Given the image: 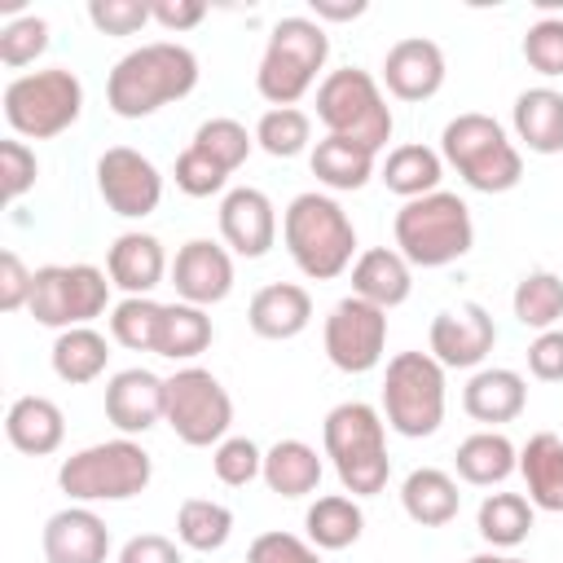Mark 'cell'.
Segmentation results:
<instances>
[{
	"instance_id": "6da1fadb",
	"label": "cell",
	"mask_w": 563,
	"mask_h": 563,
	"mask_svg": "<svg viewBox=\"0 0 563 563\" xmlns=\"http://www.w3.org/2000/svg\"><path fill=\"white\" fill-rule=\"evenodd\" d=\"M198 57L176 40H154L114 62L106 75V106L119 119H150L154 110L189 97L198 88Z\"/></svg>"
},
{
	"instance_id": "7a4b0ae2",
	"label": "cell",
	"mask_w": 563,
	"mask_h": 563,
	"mask_svg": "<svg viewBox=\"0 0 563 563\" xmlns=\"http://www.w3.org/2000/svg\"><path fill=\"white\" fill-rule=\"evenodd\" d=\"M321 444L325 457L352 497H374L391 479V457H387V422L383 409L365 400H343L325 413L321 422Z\"/></svg>"
},
{
	"instance_id": "3957f363",
	"label": "cell",
	"mask_w": 563,
	"mask_h": 563,
	"mask_svg": "<svg viewBox=\"0 0 563 563\" xmlns=\"http://www.w3.org/2000/svg\"><path fill=\"white\" fill-rule=\"evenodd\" d=\"M282 242L308 282H334L343 268H352L356 255V229L347 211L317 189L290 198L282 211Z\"/></svg>"
},
{
	"instance_id": "277c9868",
	"label": "cell",
	"mask_w": 563,
	"mask_h": 563,
	"mask_svg": "<svg viewBox=\"0 0 563 563\" xmlns=\"http://www.w3.org/2000/svg\"><path fill=\"white\" fill-rule=\"evenodd\" d=\"M440 158L475 189V194H510L523 180V154L506 136V128L493 114L466 110L444 123L440 132Z\"/></svg>"
},
{
	"instance_id": "5b68a950",
	"label": "cell",
	"mask_w": 563,
	"mask_h": 563,
	"mask_svg": "<svg viewBox=\"0 0 563 563\" xmlns=\"http://www.w3.org/2000/svg\"><path fill=\"white\" fill-rule=\"evenodd\" d=\"M391 238H396V251L413 268H444V264H457L462 255H471L475 220L457 194L435 189V194L413 198L396 211Z\"/></svg>"
},
{
	"instance_id": "8992f818",
	"label": "cell",
	"mask_w": 563,
	"mask_h": 563,
	"mask_svg": "<svg viewBox=\"0 0 563 563\" xmlns=\"http://www.w3.org/2000/svg\"><path fill=\"white\" fill-rule=\"evenodd\" d=\"M150 479H154V457H150L132 435L88 444V449L70 453V457L57 466V488H62L70 501H79V506L141 497V493L150 488Z\"/></svg>"
},
{
	"instance_id": "52a82bcc",
	"label": "cell",
	"mask_w": 563,
	"mask_h": 563,
	"mask_svg": "<svg viewBox=\"0 0 563 563\" xmlns=\"http://www.w3.org/2000/svg\"><path fill=\"white\" fill-rule=\"evenodd\" d=\"M325 57H330V35L317 18H303V13L282 18L268 31V44L255 70L260 97L268 106H295L325 70Z\"/></svg>"
},
{
	"instance_id": "ba28073f",
	"label": "cell",
	"mask_w": 563,
	"mask_h": 563,
	"mask_svg": "<svg viewBox=\"0 0 563 563\" xmlns=\"http://www.w3.org/2000/svg\"><path fill=\"white\" fill-rule=\"evenodd\" d=\"M317 119H321L325 136L356 141L369 154H378L391 141V128H396L391 106H387L378 79L369 70H361V66L330 70L317 84Z\"/></svg>"
},
{
	"instance_id": "9c48e42d",
	"label": "cell",
	"mask_w": 563,
	"mask_h": 563,
	"mask_svg": "<svg viewBox=\"0 0 563 563\" xmlns=\"http://www.w3.org/2000/svg\"><path fill=\"white\" fill-rule=\"evenodd\" d=\"M444 365L431 352H396L383 374V422L405 435L422 440L435 435L444 422Z\"/></svg>"
},
{
	"instance_id": "30bf717a",
	"label": "cell",
	"mask_w": 563,
	"mask_h": 563,
	"mask_svg": "<svg viewBox=\"0 0 563 563\" xmlns=\"http://www.w3.org/2000/svg\"><path fill=\"white\" fill-rule=\"evenodd\" d=\"M79 114H84V84L66 66L26 70L4 88V123L13 128V136L53 141L66 128H75Z\"/></svg>"
},
{
	"instance_id": "8fae6325",
	"label": "cell",
	"mask_w": 563,
	"mask_h": 563,
	"mask_svg": "<svg viewBox=\"0 0 563 563\" xmlns=\"http://www.w3.org/2000/svg\"><path fill=\"white\" fill-rule=\"evenodd\" d=\"M110 273L97 264H44L31 286V317L48 330L88 325L110 308Z\"/></svg>"
},
{
	"instance_id": "7c38bea8",
	"label": "cell",
	"mask_w": 563,
	"mask_h": 563,
	"mask_svg": "<svg viewBox=\"0 0 563 563\" xmlns=\"http://www.w3.org/2000/svg\"><path fill=\"white\" fill-rule=\"evenodd\" d=\"M163 422L176 431L180 444L216 449L233 427V400L211 369L185 365L167 378V418Z\"/></svg>"
},
{
	"instance_id": "4fadbf2b",
	"label": "cell",
	"mask_w": 563,
	"mask_h": 563,
	"mask_svg": "<svg viewBox=\"0 0 563 563\" xmlns=\"http://www.w3.org/2000/svg\"><path fill=\"white\" fill-rule=\"evenodd\" d=\"M321 343H325V356L334 369L369 374V369H378L383 347H387V312L347 295L330 308V317L321 325Z\"/></svg>"
},
{
	"instance_id": "5bb4252c",
	"label": "cell",
	"mask_w": 563,
	"mask_h": 563,
	"mask_svg": "<svg viewBox=\"0 0 563 563\" xmlns=\"http://www.w3.org/2000/svg\"><path fill=\"white\" fill-rule=\"evenodd\" d=\"M97 194L123 220H145L163 202V172L132 145H110L97 158Z\"/></svg>"
},
{
	"instance_id": "9a60e30c",
	"label": "cell",
	"mask_w": 563,
	"mask_h": 563,
	"mask_svg": "<svg viewBox=\"0 0 563 563\" xmlns=\"http://www.w3.org/2000/svg\"><path fill=\"white\" fill-rule=\"evenodd\" d=\"M493 343H497V325H493L488 308L475 303V299L435 312L431 330H427V352L444 369H475V365H484Z\"/></svg>"
},
{
	"instance_id": "2e32d148",
	"label": "cell",
	"mask_w": 563,
	"mask_h": 563,
	"mask_svg": "<svg viewBox=\"0 0 563 563\" xmlns=\"http://www.w3.org/2000/svg\"><path fill=\"white\" fill-rule=\"evenodd\" d=\"M220 238L233 255L260 260L277 246V207L264 189L238 185L220 198Z\"/></svg>"
},
{
	"instance_id": "e0dca14e",
	"label": "cell",
	"mask_w": 563,
	"mask_h": 563,
	"mask_svg": "<svg viewBox=\"0 0 563 563\" xmlns=\"http://www.w3.org/2000/svg\"><path fill=\"white\" fill-rule=\"evenodd\" d=\"M172 286L185 303H224L233 295V251L211 238H189L172 260Z\"/></svg>"
},
{
	"instance_id": "ac0fdd59",
	"label": "cell",
	"mask_w": 563,
	"mask_h": 563,
	"mask_svg": "<svg viewBox=\"0 0 563 563\" xmlns=\"http://www.w3.org/2000/svg\"><path fill=\"white\" fill-rule=\"evenodd\" d=\"M106 418L119 435H145L154 422L167 418V378L154 369H119L106 383Z\"/></svg>"
},
{
	"instance_id": "d6986e66",
	"label": "cell",
	"mask_w": 563,
	"mask_h": 563,
	"mask_svg": "<svg viewBox=\"0 0 563 563\" xmlns=\"http://www.w3.org/2000/svg\"><path fill=\"white\" fill-rule=\"evenodd\" d=\"M444 53L435 40H422V35H405L387 48L383 57V84L396 101H431L440 88H444Z\"/></svg>"
},
{
	"instance_id": "ffe728a7",
	"label": "cell",
	"mask_w": 563,
	"mask_h": 563,
	"mask_svg": "<svg viewBox=\"0 0 563 563\" xmlns=\"http://www.w3.org/2000/svg\"><path fill=\"white\" fill-rule=\"evenodd\" d=\"M44 563H106L110 528L92 506H66L44 523Z\"/></svg>"
},
{
	"instance_id": "44dd1931",
	"label": "cell",
	"mask_w": 563,
	"mask_h": 563,
	"mask_svg": "<svg viewBox=\"0 0 563 563\" xmlns=\"http://www.w3.org/2000/svg\"><path fill=\"white\" fill-rule=\"evenodd\" d=\"M106 273L123 295H150L154 286H163L167 277V251L154 233L128 229L110 242L106 251Z\"/></svg>"
},
{
	"instance_id": "7402d4cb",
	"label": "cell",
	"mask_w": 563,
	"mask_h": 563,
	"mask_svg": "<svg viewBox=\"0 0 563 563\" xmlns=\"http://www.w3.org/2000/svg\"><path fill=\"white\" fill-rule=\"evenodd\" d=\"M308 321H312V295L299 282H268L246 303V325L273 343L303 334Z\"/></svg>"
},
{
	"instance_id": "603a6c76",
	"label": "cell",
	"mask_w": 563,
	"mask_h": 563,
	"mask_svg": "<svg viewBox=\"0 0 563 563\" xmlns=\"http://www.w3.org/2000/svg\"><path fill=\"white\" fill-rule=\"evenodd\" d=\"M409 290H413V264L396 246H369L356 255V264H352V295L356 299L391 312L409 299Z\"/></svg>"
},
{
	"instance_id": "cb8c5ba5",
	"label": "cell",
	"mask_w": 563,
	"mask_h": 563,
	"mask_svg": "<svg viewBox=\"0 0 563 563\" xmlns=\"http://www.w3.org/2000/svg\"><path fill=\"white\" fill-rule=\"evenodd\" d=\"M528 405V383L519 369H506V365H493V369H475L462 387V409L484 422L488 431L501 427V422H515Z\"/></svg>"
},
{
	"instance_id": "d4e9b609",
	"label": "cell",
	"mask_w": 563,
	"mask_h": 563,
	"mask_svg": "<svg viewBox=\"0 0 563 563\" xmlns=\"http://www.w3.org/2000/svg\"><path fill=\"white\" fill-rule=\"evenodd\" d=\"M4 435L26 457H48L66 440V418L48 396H18L4 413Z\"/></svg>"
},
{
	"instance_id": "484cf974",
	"label": "cell",
	"mask_w": 563,
	"mask_h": 563,
	"mask_svg": "<svg viewBox=\"0 0 563 563\" xmlns=\"http://www.w3.org/2000/svg\"><path fill=\"white\" fill-rule=\"evenodd\" d=\"M400 506L405 515L418 523V528H444L457 519L462 510V493H457V479L440 466H418L405 475L400 484Z\"/></svg>"
},
{
	"instance_id": "4316f807",
	"label": "cell",
	"mask_w": 563,
	"mask_h": 563,
	"mask_svg": "<svg viewBox=\"0 0 563 563\" xmlns=\"http://www.w3.org/2000/svg\"><path fill=\"white\" fill-rule=\"evenodd\" d=\"M519 475L537 510L563 515V435L554 431L528 435V444L519 449Z\"/></svg>"
},
{
	"instance_id": "83f0119b",
	"label": "cell",
	"mask_w": 563,
	"mask_h": 563,
	"mask_svg": "<svg viewBox=\"0 0 563 563\" xmlns=\"http://www.w3.org/2000/svg\"><path fill=\"white\" fill-rule=\"evenodd\" d=\"M519 145L532 154H563V92L559 88H528L515 97L510 110Z\"/></svg>"
},
{
	"instance_id": "f1b7e54d",
	"label": "cell",
	"mask_w": 563,
	"mask_h": 563,
	"mask_svg": "<svg viewBox=\"0 0 563 563\" xmlns=\"http://www.w3.org/2000/svg\"><path fill=\"white\" fill-rule=\"evenodd\" d=\"M453 471L462 484H475V488H493V484H506L515 471H519V449L510 444V435L501 431H475L457 444L453 453Z\"/></svg>"
},
{
	"instance_id": "f546056e",
	"label": "cell",
	"mask_w": 563,
	"mask_h": 563,
	"mask_svg": "<svg viewBox=\"0 0 563 563\" xmlns=\"http://www.w3.org/2000/svg\"><path fill=\"white\" fill-rule=\"evenodd\" d=\"M440 176H444V158H440L431 145H418V141L387 150V158H383V167H378V180H383L396 198H405V202L435 194V189H440Z\"/></svg>"
},
{
	"instance_id": "4dcf8cb0",
	"label": "cell",
	"mask_w": 563,
	"mask_h": 563,
	"mask_svg": "<svg viewBox=\"0 0 563 563\" xmlns=\"http://www.w3.org/2000/svg\"><path fill=\"white\" fill-rule=\"evenodd\" d=\"M48 361H53V374H57L62 383L84 387V383H92V378L106 374V365H110V339H106L101 330H92V325L62 330V334L53 339Z\"/></svg>"
},
{
	"instance_id": "1f68e13d",
	"label": "cell",
	"mask_w": 563,
	"mask_h": 563,
	"mask_svg": "<svg viewBox=\"0 0 563 563\" xmlns=\"http://www.w3.org/2000/svg\"><path fill=\"white\" fill-rule=\"evenodd\" d=\"M260 479L277 497H308L321 484V457H317L312 444H303L295 435L277 440L273 449H264V475Z\"/></svg>"
},
{
	"instance_id": "d6a6232c",
	"label": "cell",
	"mask_w": 563,
	"mask_h": 563,
	"mask_svg": "<svg viewBox=\"0 0 563 563\" xmlns=\"http://www.w3.org/2000/svg\"><path fill=\"white\" fill-rule=\"evenodd\" d=\"M303 528H308V541L317 550H347L365 532V510L352 493H325L308 506Z\"/></svg>"
},
{
	"instance_id": "836d02e7",
	"label": "cell",
	"mask_w": 563,
	"mask_h": 563,
	"mask_svg": "<svg viewBox=\"0 0 563 563\" xmlns=\"http://www.w3.org/2000/svg\"><path fill=\"white\" fill-rule=\"evenodd\" d=\"M374 158H378V154H369V150L356 145V141L321 136V141L312 145V158H308V163H312V176H317L325 189L347 194V189H365V185H369Z\"/></svg>"
},
{
	"instance_id": "e575fe53",
	"label": "cell",
	"mask_w": 563,
	"mask_h": 563,
	"mask_svg": "<svg viewBox=\"0 0 563 563\" xmlns=\"http://www.w3.org/2000/svg\"><path fill=\"white\" fill-rule=\"evenodd\" d=\"M211 339H216V330H211L207 308L185 303V299L163 303V325H158V347H154V356H167V361H194L198 352L211 347Z\"/></svg>"
},
{
	"instance_id": "d590c367",
	"label": "cell",
	"mask_w": 563,
	"mask_h": 563,
	"mask_svg": "<svg viewBox=\"0 0 563 563\" xmlns=\"http://www.w3.org/2000/svg\"><path fill=\"white\" fill-rule=\"evenodd\" d=\"M532 519H537V506H532L523 493H488V497L479 501L475 528H479V537H484L493 550H515V545L528 541Z\"/></svg>"
},
{
	"instance_id": "8d00e7d4",
	"label": "cell",
	"mask_w": 563,
	"mask_h": 563,
	"mask_svg": "<svg viewBox=\"0 0 563 563\" xmlns=\"http://www.w3.org/2000/svg\"><path fill=\"white\" fill-rule=\"evenodd\" d=\"M233 537V510L224 501H211V497H185L180 510H176V541L185 550H198V554H216L224 550Z\"/></svg>"
},
{
	"instance_id": "74e56055",
	"label": "cell",
	"mask_w": 563,
	"mask_h": 563,
	"mask_svg": "<svg viewBox=\"0 0 563 563\" xmlns=\"http://www.w3.org/2000/svg\"><path fill=\"white\" fill-rule=\"evenodd\" d=\"M510 308H515V321L528 325V330H554L559 317H563V277L550 273V268H532L515 282V295H510Z\"/></svg>"
},
{
	"instance_id": "f35d334b",
	"label": "cell",
	"mask_w": 563,
	"mask_h": 563,
	"mask_svg": "<svg viewBox=\"0 0 563 563\" xmlns=\"http://www.w3.org/2000/svg\"><path fill=\"white\" fill-rule=\"evenodd\" d=\"M158 325H163V303L150 295H123L110 308V339L123 343L128 352H154Z\"/></svg>"
},
{
	"instance_id": "ab89813d",
	"label": "cell",
	"mask_w": 563,
	"mask_h": 563,
	"mask_svg": "<svg viewBox=\"0 0 563 563\" xmlns=\"http://www.w3.org/2000/svg\"><path fill=\"white\" fill-rule=\"evenodd\" d=\"M255 145L273 158H295L312 145V119L299 106H268L255 123Z\"/></svg>"
},
{
	"instance_id": "60d3db41",
	"label": "cell",
	"mask_w": 563,
	"mask_h": 563,
	"mask_svg": "<svg viewBox=\"0 0 563 563\" xmlns=\"http://www.w3.org/2000/svg\"><path fill=\"white\" fill-rule=\"evenodd\" d=\"M189 145H198L202 154H211L220 167L238 172V167L251 158V150H255V132H246V128H242L238 119H229V114H216V119L198 123V132H194Z\"/></svg>"
},
{
	"instance_id": "b9f144b4",
	"label": "cell",
	"mask_w": 563,
	"mask_h": 563,
	"mask_svg": "<svg viewBox=\"0 0 563 563\" xmlns=\"http://www.w3.org/2000/svg\"><path fill=\"white\" fill-rule=\"evenodd\" d=\"M211 471H216L220 484L246 488L251 479L264 475V449H260L251 435H224V440L211 449Z\"/></svg>"
},
{
	"instance_id": "7bdbcfd3",
	"label": "cell",
	"mask_w": 563,
	"mask_h": 563,
	"mask_svg": "<svg viewBox=\"0 0 563 563\" xmlns=\"http://www.w3.org/2000/svg\"><path fill=\"white\" fill-rule=\"evenodd\" d=\"M229 167H220L211 154H202L198 145H185L180 154H176V167H172V180H176V189L185 194V198H211V194H220L224 185H229Z\"/></svg>"
},
{
	"instance_id": "ee69618b",
	"label": "cell",
	"mask_w": 563,
	"mask_h": 563,
	"mask_svg": "<svg viewBox=\"0 0 563 563\" xmlns=\"http://www.w3.org/2000/svg\"><path fill=\"white\" fill-rule=\"evenodd\" d=\"M44 48H48V22L44 18L26 13V18H13L0 26V62L4 66H13V70L31 66L35 57H44Z\"/></svg>"
},
{
	"instance_id": "f6af8a7d",
	"label": "cell",
	"mask_w": 563,
	"mask_h": 563,
	"mask_svg": "<svg viewBox=\"0 0 563 563\" xmlns=\"http://www.w3.org/2000/svg\"><path fill=\"white\" fill-rule=\"evenodd\" d=\"M523 62L545 75V79H559L563 75V18H541L528 26L523 35Z\"/></svg>"
},
{
	"instance_id": "bcb514c9",
	"label": "cell",
	"mask_w": 563,
	"mask_h": 563,
	"mask_svg": "<svg viewBox=\"0 0 563 563\" xmlns=\"http://www.w3.org/2000/svg\"><path fill=\"white\" fill-rule=\"evenodd\" d=\"M35 176H40L35 150L26 141H18V136L0 141V189H4V202H18L35 185Z\"/></svg>"
},
{
	"instance_id": "7dc6e473",
	"label": "cell",
	"mask_w": 563,
	"mask_h": 563,
	"mask_svg": "<svg viewBox=\"0 0 563 563\" xmlns=\"http://www.w3.org/2000/svg\"><path fill=\"white\" fill-rule=\"evenodd\" d=\"M246 563H321V550L295 532H260L246 545Z\"/></svg>"
},
{
	"instance_id": "c3c4849f",
	"label": "cell",
	"mask_w": 563,
	"mask_h": 563,
	"mask_svg": "<svg viewBox=\"0 0 563 563\" xmlns=\"http://www.w3.org/2000/svg\"><path fill=\"white\" fill-rule=\"evenodd\" d=\"M88 22L101 35H136L145 22H154V13H150V0H92Z\"/></svg>"
},
{
	"instance_id": "681fc988",
	"label": "cell",
	"mask_w": 563,
	"mask_h": 563,
	"mask_svg": "<svg viewBox=\"0 0 563 563\" xmlns=\"http://www.w3.org/2000/svg\"><path fill=\"white\" fill-rule=\"evenodd\" d=\"M31 286H35V268H26L18 251H4L0 255V308L4 312L31 308Z\"/></svg>"
},
{
	"instance_id": "f907efd6",
	"label": "cell",
	"mask_w": 563,
	"mask_h": 563,
	"mask_svg": "<svg viewBox=\"0 0 563 563\" xmlns=\"http://www.w3.org/2000/svg\"><path fill=\"white\" fill-rule=\"evenodd\" d=\"M528 374L541 383H563V330H541L528 343Z\"/></svg>"
},
{
	"instance_id": "816d5d0a",
	"label": "cell",
	"mask_w": 563,
	"mask_h": 563,
	"mask_svg": "<svg viewBox=\"0 0 563 563\" xmlns=\"http://www.w3.org/2000/svg\"><path fill=\"white\" fill-rule=\"evenodd\" d=\"M119 563H185V554H180V545H176L172 537H163V532H136V537L123 541Z\"/></svg>"
},
{
	"instance_id": "f5cc1de1",
	"label": "cell",
	"mask_w": 563,
	"mask_h": 563,
	"mask_svg": "<svg viewBox=\"0 0 563 563\" xmlns=\"http://www.w3.org/2000/svg\"><path fill=\"white\" fill-rule=\"evenodd\" d=\"M150 13L163 31H194L202 18H207V4L202 0H150Z\"/></svg>"
},
{
	"instance_id": "db71d44e",
	"label": "cell",
	"mask_w": 563,
	"mask_h": 563,
	"mask_svg": "<svg viewBox=\"0 0 563 563\" xmlns=\"http://www.w3.org/2000/svg\"><path fill=\"white\" fill-rule=\"evenodd\" d=\"M365 9H369L365 0H312V18L317 22H352Z\"/></svg>"
},
{
	"instance_id": "11a10c76",
	"label": "cell",
	"mask_w": 563,
	"mask_h": 563,
	"mask_svg": "<svg viewBox=\"0 0 563 563\" xmlns=\"http://www.w3.org/2000/svg\"><path fill=\"white\" fill-rule=\"evenodd\" d=\"M466 563H528V559H515V554H497V550H488V554H471Z\"/></svg>"
}]
</instances>
